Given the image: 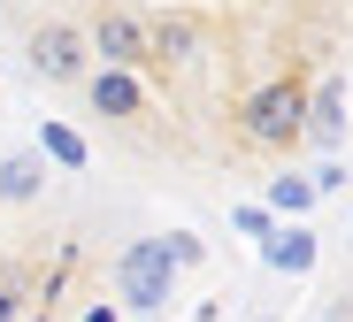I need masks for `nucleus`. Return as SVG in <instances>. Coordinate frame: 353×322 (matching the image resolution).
<instances>
[{"instance_id": "obj_1", "label": "nucleus", "mask_w": 353, "mask_h": 322, "mask_svg": "<svg viewBox=\"0 0 353 322\" xmlns=\"http://www.w3.org/2000/svg\"><path fill=\"white\" fill-rule=\"evenodd\" d=\"M239 131H246V146H261V154L300 146V131H307V77H269L261 92H246Z\"/></svg>"}, {"instance_id": "obj_2", "label": "nucleus", "mask_w": 353, "mask_h": 322, "mask_svg": "<svg viewBox=\"0 0 353 322\" xmlns=\"http://www.w3.org/2000/svg\"><path fill=\"white\" fill-rule=\"evenodd\" d=\"M85 46H92V61H100V70H123V77L154 70L146 16H139V8H123V0H100V16L85 23Z\"/></svg>"}, {"instance_id": "obj_3", "label": "nucleus", "mask_w": 353, "mask_h": 322, "mask_svg": "<svg viewBox=\"0 0 353 322\" xmlns=\"http://www.w3.org/2000/svg\"><path fill=\"white\" fill-rule=\"evenodd\" d=\"M115 299L139 307V314H154V307L176 299V261H169L161 238H131L123 245V261H115Z\"/></svg>"}, {"instance_id": "obj_4", "label": "nucleus", "mask_w": 353, "mask_h": 322, "mask_svg": "<svg viewBox=\"0 0 353 322\" xmlns=\"http://www.w3.org/2000/svg\"><path fill=\"white\" fill-rule=\"evenodd\" d=\"M23 61H31V77H46V85H85L92 77V46H85L77 23H31Z\"/></svg>"}, {"instance_id": "obj_5", "label": "nucleus", "mask_w": 353, "mask_h": 322, "mask_svg": "<svg viewBox=\"0 0 353 322\" xmlns=\"http://www.w3.org/2000/svg\"><path fill=\"white\" fill-rule=\"evenodd\" d=\"M85 100H92V115H108V123H139V115H146V85L123 77V70H92V77H85Z\"/></svg>"}, {"instance_id": "obj_6", "label": "nucleus", "mask_w": 353, "mask_h": 322, "mask_svg": "<svg viewBox=\"0 0 353 322\" xmlns=\"http://www.w3.org/2000/svg\"><path fill=\"white\" fill-rule=\"evenodd\" d=\"M300 139H315V146H338L345 139V77H323L307 92V131Z\"/></svg>"}, {"instance_id": "obj_7", "label": "nucleus", "mask_w": 353, "mask_h": 322, "mask_svg": "<svg viewBox=\"0 0 353 322\" xmlns=\"http://www.w3.org/2000/svg\"><path fill=\"white\" fill-rule=\"evenodd\" d=\"M261 261L284 269V276H307V269H315V230H300V223L269 230V238H261Z\"/></svg>"}, {"instance_id": "obj_8", "label": "nucleus", "mask_w": 353, "mask_h": 322, "mask_svg": "<svg viewBox=\"0 0 353 322\" xmlns=\"http://www.w3.org/2000/svg\"><path fill=\"white\" fill-rule=\"evenodd\" d=\"M39 192H46V161L39 154H8V161H0V200H8V208L39 200Z\"/></svg>"}, {"instance_id": "obj_9", "label": "nucleus", "mask_w": 353, "mask_h": 322, "mask_svg": "<svg viewBox=\"0 0 353 322\" xmlns=\"http://www.w3.org/2000/svg\"><path fill=\"white\" fill-rule=\"evenodd\" d=\"M146 39H154V61H192V46H200L192 16H146Z\"/></svg>"}, {"instance_id": "obj_10", "label": "nucleus", "mask_w": 353, "mask_h": 322, "mask_svg": "<svg viewBox=\"0 0 353 322\" xmlns=\"http://www.w3.org/2000/svg\"><path fill=\"white\" fill-rule=\"evenodd\" d=\"M39 161H62V169H85V139L70 131V123H39Z\"/></svg>"}, {"instance_id": "obj_11", "label": "nucleus", "mask_w": 353, "mask_h": 322, "mask_svg": "<svg viewBox=\"0 0 353 322\" xmlns=\"http://www.w3.org/2000/svg\"><path fill=\"white\" fill-rule=\"evenodd\" d=\"M269 208H276V215H307V208H315V184H307V177H276V184H269Z\"/></svg>"}, {"instance_id": "obj_12", "label": "nucleus", "mask_w": 353, "mask_h": 322, "mask_svg": "<svg viewBox=\"0 0 353 322\" xmlns=\"http://www.w3.org/2000/svg\"><path fill=\"white\" fill-rule=\"evenodd\" d=\"M16 314H23V292H16V276H8V269H0V322H16Z\"/></svg>"}, {"instance_id": "obj_13", "label": "nucleus", "mask_w": 353, "mask_h": 322, "mask_svg": "<svg viewBox=\"0 0 353 322\" xmlns=\"http://www.w3.org/2000/svg\"><path fill=\"white\" fill-rule=\"evenodd\" d=\"M239 230L246 238H269V208H239Z\"/></svg>"}, {"instance_id": "obj_14", "label": "nucleus", "mask_w": 353, "mask_h": 322, "mask_svg": "<svg viewBox=\"0 0 353 322\" xmlns=\"http://www.w3.org/2000/svg\"><path fill=\"white\" fill-rule=\"evenodd\" d=\"M85 322H123V307H108V299H100V307H85Z\"/></svg>"}, {"instance_id": "obj_15", "label": "nucleus", "mask_w": 353, "mask_h": 322, "mask_svg": "<svg viewBox=\"0 0 353 322\" xmlns=\"http://www.w3.org/2000/svg\"><path fill=\"white\" fill-rule=\"evenodd\" d=\"M338 322H353V314H338Z\"/></svg>"}]
</instances>
